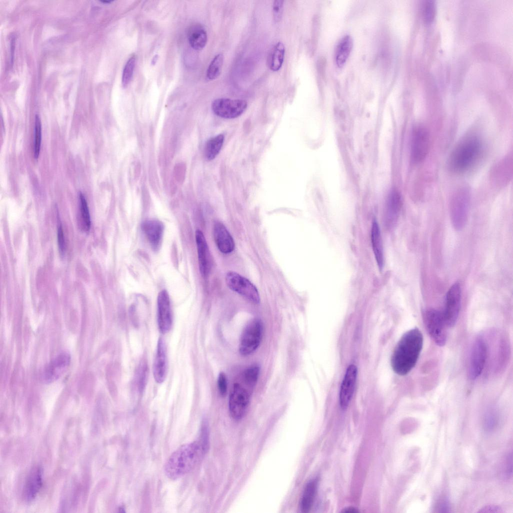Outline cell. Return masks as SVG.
<instances>
[{
	"label": "cell",
	"mask_w": 513,
	"mask_h": 513,
	"mask_svg": "<svg viewBox=\"0 0 513 513\" xmlns=\"http://www.w3.org/2000/svg\"><path fill=\"white\" fill-rule=\"evenodd\" d=\"M423 345V337L417 327L405 332L396 345L391 359V366L398 375L404 376L416 365Z\"/></svg>",
	"instance_id": "6da1fadb"
},
{
	"label": "cell",
	"mask_w": 513,
	"mask_h": 513,
	"mask_svg": "<svg viewBox=\"0 0 513 513\" xmlns=\"http://www.w3.org/2000/svg\"><path fill=\"white\" fill-rule=\"evenodd\" d=\"M206 435L198 441L181 446L169 457L164 466L166 475L171 479L179 478L192 470L207 448Z\"/></svg>",
	"instance_id": "7a4b0ae2"
},
{
	"label": "cell",
	"mask_w": 513,
	"mask_h": 513,
	"mask_svg": "<svg viewBox=\"0 0 513 513\" xmlns=\"http://www.w3.org/2000/svg\"><path fill=\"white\" fill-rule=\"evenodd\" d=\"M483 150L480 138L473 134L461 139L453 149L448 160L452 172L461 174L467 171L477 161Z\"/></svg>",
	"instance_id": "3957f363"
},
{
	"label": "cell",
	"mask_w": 513,
	"mask_h": 513,
	"mask_svg": "<svg viewBox=\"0 0 513 513\" xmlns=\"http://www.w3.org/2000/svg\"><path fill=\"white\" fill-rule=\"evenodd\" d=\"M471 191L466 186L457 189L451 198L450 217L452 225L457 230L462 229L466 221L470 205Z\"/></svg>",
	"instance_id": "277c9868"
},
{
	"label": "cell",
	"mask_w": 513,
	"mask_h": 513,
	"mask_svg": "<svg viewBox=\"0 0 513 513\" xmlns=\"http://www.w3.org/2000/svg\"><path fill=\"white\" fill-rule=\"evenodd\" d=\"M422 319L432 340L438 346H443L447 341V326L442 313L434 309H428L423 311Z\"/></svg>",
	"instance_id": "5b68a950"
},
{
	"label": "cell",
	"mask_w": 513,
	"mask_h": 513,
	"mask_svg": "<svg viewBox=\"0 0 513 513\" xmlns=\"http://www.w3.org/2000/svg\"><path fill=\"white\" fill-rule=\"evenodd\" d=\"M487 342L482 335L476 337L469 352L468 374L471 380H475L482 373L487 358Z\"/></svg>",
	"instance_id": "8992f818"
},
{
	"label": "cell",
	"mask_w": 513,
	"mask_h": 513,
	"mask_svg": "<svg viewBox=\"0 0 513 513\" xmlns=\"http://www.w3.org/2000/svg\"><path fill=\"white\" fill-rule=\"evenodd\" d=\"M252 389L240 382L234 384L229 395L228 406L231 416L235 420L242 418L247 409Z\"/></svg>",
	"instance_id": "52a82bcc"
},
{
	"label": "cell",
	"mask_w": 513,
	"mask_h": 513,
	"mask_svg": "<svg viewBox=\"0 0 513 513\" xmlns=\"http://www.w3.org/2000/svg\"><path fill=\"white\" fill-rule=\"evenodd\" d=\"M263 334V324L259 319L250 320L243 330L239 342V352L243 356L253 353L259 347Z\"/></svg>",
	"instance_id": "ba28073f"
},
{
	"label": "cell",
	"mask_w": 513,
	"mask_h": 513,
	"mask_svg": "<svg viewBox=\"0 0 513 513\" xmlns=\"http://www.w3.org/2000/svg\"><path fill=\"white\" fill-rule=\"evenodd\" d=\"M225 282L232 291L258 304L260 298L255 286L248 279L236 272L230 271L225 275Z\"/></svg>",
	"instance_id": "9c48e42d"
},
{
	"label": "cell",
	"mask_w": 513,
	"mask_h": 513,
	"mask_svg": "<svg viewBox=\"0 0 513 513\" xmlns=\"http://www.w3.org/2000/svg\"><path fill=\"white\" fill-rule=\"evenodd\" d=\"M429 147V137L427 130L418 125L413 129L410 146V158L414 164L421 162L427 156Z\"/></svg>",
	"instance_id": "30bf717a"
},
{
	"label": "cell",
	"mask_w": 513,
	"mask_h": 513,
	"mask_svg": "<svg viewBox=\"0 0 513 513\" xmlns=\"http://www.w3.org/2000/svg\"><path fill=\"white\" fill-rule=\"evenodd\" d=\"M461 306V288L458 283L453 284L446 296L444 309L442 312L447 327H453L458 318Z\"/></svg>",
	"instance_id": "8fae6325"
},
{
	"label": "cell",
	"mask_w": 513,
	"mask_h": 513,
	"mask_svg": "<svg viewBox=\"0 0 513 513\" xmlns=\"http://www.w3.org/2000/svg\"><path fill=\"white\" fill-rule=\"evenodd\" d=\"M247 106V102L244 100L218 98L213 101L211 109L220 117L232 119L242 114Z\"/></svg>",
	"instance_id": "7c38bea8"
},
{
	"label": "cell",
	"mask_w": 513,
	"mask_h": 513,
	"mask_svg": "<svg viewBox=\"0 0 513 513\" xmlns=\"http://www.w3.org/2000/svg\"><path fill=\"white\" fill-rule=\"evenodd\" d=\"M71 360V355L68 352L59 353L44 369L42 375L43 382L49 384L58 380L67 369Z\"/></svg>",
	"instance_id": "4fadbf2b"
},
{
	"label": "cell",
	"mask_w": 513,
	"mask_h": 513,
	"mask_svg": "<svg viewBox=\"0 0 513 513\" xmlns=\"http://www.w3.org/2000/svg\"><path fill=\"white\" fill-rule=\"evenodd\" d=\"M157 303L158 328L162 334H166L170 331L172 324L170 298L166 290L159 292Z\"/></svg>",
	"instance_id": "5bb4252c"
},
{
	"label": "cell",
	"mask_w": 513,
	"mask_h": 513,
	"mask_svg": "<svg viewBox=\"0 0 513 513\" xmlns=\"http://www.w3.org/2000/svg\"><path fill=\"white\" fill-rule=\"evenodd\" d=\"M402 204V197L396 189H391L387 196L384 212L385 225L388 228L393 227L399 217Z\"/></svg>",
	"instance_id": "9a60e30c"
},
{
	"label": "cell",
	"mask_w": 513,
	"mask_h": 513,
	"mask_svg": "<svg viewBox=\"0 0 513 513\" xmlns=\"http://www.w3.org/2000/svg\"><path fill=\"white\" fill-rule=\"evenodd\" d=\"M357 375V367L350 365L346 370L340 388L339 402L342 409L347 408L353 396Z\"/></svg>",
	"instance_id": "2e32d148"
},
{
	"label": "cell",
	"mask_w": 513,
	"mask_h": 513,
	"mask_svg": "<svg viewBox=\"0 0 513 513\" xmlns=\"http://www.w3.org/2000/svg\"><path fill=\"white\" fill-rule=\"evenodd\" d=\"M141 228L151 247L154 250H158L161 244L164 231L162 222L156 219H148L142 222Z\"/></svg>",
	"instance_id": "e0dca14e"
},
{
	"label": "cell",
	"mask_w": 513,
	"mask_h": 513,
	"mask_svg": "<svg viewBox=\"0 0 513 513\" xmlns=\"http://www.w3.org/2000/svg\"><path fill=\"white\" fill-rule=\"evenodd\" d=\"M195 240L199 270L203 276H206L210 270L211 259L206 239L201 230L196 231Z\"/></svg>",
	"instance_id": "ac0fdd59"
},
{
	"label": "cell",
	"mask_w": 513,
	"mask_h": 513,
	"mask_svg": "<svg viewBox=\"0 0 513 513\" xmlns=\"http://www.w3.org/2000/svg\"><path fill=\"white\" fill-rule=\"evenodd\" d=\"M167 359L165 342L159 338L157 345L156 353L153 366V374L155 381L158 383L164 382L166 376Z\"/></svg>",
	"instance_id": "d6986e66"
},
{
	"label": "cell",
	"mask_w": 513,
	"mask_h": 513,
	"mask_svg": "<svg viewBox=\"0 0 513 513\" xmlns=\"http://www.w3.org/2000/svg\"><path fill=\"white\" fill-rule=\"evenodd\" d=\"M213 232L216 245L221 252L226 254L234 250L235 244L233 239L223 223L216 222Z\"/></svg>",
	"instance_id": "ffe728a7"
},
{
	"label": "cell",
	"mask_w": 513,
	"mask_h": 513,
	"mask_svg": "<svg viewBox=\"0 0 513 513\" xmlns=\"http://www.w3.org/2000/svg\"><path fill=\"white\" fill-rule=\"evenodd\" d=\"M43 484V471L37 467L33 469L26 480L24 487V496L27 501L33 500L39 493Z\"/></svg>",
	"instance_id": "44dd1931"
},
{
	"label": "cell",
	"mask_w": 513,
	"mask_h": 513,
	"mask_svg": "<svg viewBox=\"0 0 513 513\" xmlns=\"http://www.w3.org/2000/svg\"><path fill=\"white\" fill-rule=\"evenodd\" d=\"M512 157L508 156L500 160L492 170L493 180L499 185H504L509 181L512 176Z\"/></svg>",
	"instance_id": "7402d4cb"
},
{
	"label": "cell",
	"mask_w": 513,
	"mask_h": 513,
	"mask_svg": "<svg viewBox=\"0 0 513 513\" xmlns=\"http://www.w3.org/2000/svg\"><path fill=\"white\" fill-rule=\"evenodd\" d=\"M371 238L374 256L378 268L381 270L384 266L383 248L380 228L376 220L372 223Z\"/></svg>",
	"instance_id": "603a6c76"
},
{
	"label": "cell",
	"mask_w": 513,
	"mask_h": 513,
	"mask_svg": "<svg viewBox=\"0 0 513 513\" xmlns=\"http://www.w3.org/2000/svg\"><path fill=\"white\" fill-rule=\"evenodd\" d=\"M188 41L194 50H201L206 45L207 36L205 29L199 24L192 26L187 33Z\"/></svg>",
	"instance_id": "cb8c5ba5"
},
{
	"label": "cell",
	"mask_w": 513,
	"mask_h": 513,
	"mask_svg": "<svg viewBox=\"0 0 513 513\" xmlns=\"http://www.w3.org/2000/svg\"><path fill=\"white\" fill-rule=\"evenodd\" d=\"M285 54V47L283 43L279 42L273 47L268 59V67L271 70L277 72L281 68Z\"/></svg>",
	"instance_id": "d4e9b609"
},
{
	"label": "cell",
	"mask_w": 513,
	"mask_h": 513,
	"mask_svg": "<svg viewBox=\"0 0 513 513\" xmlns=\"http://www.w3.org/2000/svg\"><path fill=\"white\" fill-rule=\"evenodd\" d=\"M353 47V40L350 36H345L338 45L335 55L336 64L342 67L345 64Z\"/></svg>",
	"instance_id": "484cf974"
},
{
	"label": "cell",
	"mask_w": 513,
	"mask_h": 513,
	"mask_svg": "<svg viewBox=\"0 0 513 513\" xmlns=\"http://www.w3.org/2000/svg\"><path fill=\"white\" fill-rule=\"evenodd\" d=\"M316 479L310 481L306 485L300 502V508L303 512H308L311 508L317 489Z\"/></svg>",
	"instance_id": "4316f807"
},
{
	"label": "cell",
	"mask_w": 513,
	"mask_h": 513,
	"mask_svg": "<svg viewBox=\"0 0 513 513\" xmlns=\"http://www.w3.org/2000/svg\"><path fill=\"white\" fill-rule=\"evenodd\" d=\"M224 141V136L220 134L210 138L206 143L204 155L208 160L213 159L219 153Z\"/></svg>",
	"instance_id": "83f0119b"
},
{
	"label": "cell",
	"mask_w": 513,
	"mask_h": 513,
	"mask_svg": "<svg viewBox=\"0 0 513 513\" xmlns=\"http://www.w3.org/2000/svg\"><path fill=\"white\" fill-rule=\"evenodd\" d=\"M223 62V56L222 54L216 55L210 62L207 71L206 77L208 79L213 80L220 75Z\"/></svg>",
	"instance_id": "f1b7e54d"
},
{
	"label": "cell",
	"mask_w": 513,
	"mask_h": 513,
	"mask_svg": "<svg viewBox=\"0 0 513 513\" xmlns=\"http://www.w3.org/2000/svg\"><path fill=\"white\" fill-rule=\"evenodd\" d=\"M260 369L259 366L253 365L246 369L241 375V382L253 390L257 382Z\"/></svg>",
	"instance_id": "f546056e"
},
{
	"label": "cell",
	"mask_w": 513,
	"mask_h": 513,
	"mask_svg": "<svg viewBox=\"0 0 513 513\" xmlns=\"http://www.w3.org/2000/svg\"><path fill=\"white\" fill-rule=\"evenodd\" d=\"M79 199L83 228L85 231L88 232L91 228V217L86 198L81 192L79 193Z\"/></svg>",
	"instance_id": "4dcf8cb0"
},
{
	"label": "cell",
	"mask_w": 513,
	"mask_h": 513,
	"mask_svg": "<svg viewBox=\"0 0 513 513\" xmlns=\"http://www.w3.org/2000/svg\"><path fill=\"white\" fill-rule=\"evenodd\" d=\"M42 124L40 117L36 115L35 122V135L34 145V155L35 159H38L41 149L42 142Z\"/></svg>",
	"instance_id": "1f68e13d"
},
{
	"label": "cell",
	"mask_w": 513,
	"mask_h": 513,
	"mask_svg": "<svg viewBox=\"0 0 513 513\" xmlns=\"http://www.w3.org/2000/svg\"><path fill=\"white\" fill-rule=\"evenodd\" d=\"M136 63V58L132 56L127 62L122 74V84L123 87H127L131 81Z\"/></svg>",
	"instance_id": "d6a6232c"
},
{
	"label": "cell",
	"mask_w": 513,
	"mask_h": 513,
	"mask_svg": "<svg viewBox=\"0 0 513 513\" xmlns=\"http://www.w3.org/2000/svg\"><path fill=\"white\" fill-rule=\"evenodd\" d=\"M498 422V416L496 412L492 410L487 411L483 419V428L486 432L492 431L496 427Z\"/></svg>",
	"instance_id": "836d02e7"
},
{
	"label": "cell",
	"mask_w": 513,
	"mask_h": 513,
	"mask_svg": "<svg viewBox=\"0 0 513 513\" xmlns=\"http://www.w3.org/2000/svg\"><path fill=\"white\" fill-rule=\"evenodd\" d=\"M422 15L426 23H431L435 17V5L432 1H425L423 5Z\"/></svg>",
	"instance_id": "e575fe53"
},
{
	"label": "cell",
	"mask_w": 513,
	"mask_h": 513,
	"mask_svg": "<svg viewBox=\"0 0 513 513\" xmlns=\"http://www.w3.org/2000/svg\"><path fill=\"white\" fill-rule=\"evenodd\" d=\"M284 2V1L276 0L273 3V13L274 20L275 23H278L281 20L283 12Z\"/></svg>",
	"instance_id": "d590c367"
},
{
	"label": "cell",
	"mask_w": 513,
	"mask_h": 513,
	"mask_svg": "<svg viewBox=\"0 0 513 513\" xmlns=\"http://www.w3.org/2000/svg\"><path fill=\"white\" fill-rule=\"evenodd\" d=\"M57 238L60 252L61 255H64L66 252V244L64 231L60 220L59 221L58 226Z\"/></svg>",
	"instance_id": "8d00e7d4"
},
{
	"label": "cell",
	"mask_w": 513,
	"mask_h": 513,
	"mask_svg": "<svg viewBox=\"0 0 513 513\" xmlns=\"http://www.w3.org/2000/svg\"><path fill=\"white\" fill-rule=\"evenodd\" d=\"M147 374V366L144 363H142L139 367L137 374V380L138 388L142 390L145 386L146 377Z\"/></svg>",
	"instance_id": "74e56055"
},
{
	"label": "cell",
	"mask_w": 513,
	"mask_h": 513,
	"mask_svg": "<svg viewBox=\"0 0 513 513\" xmlns=\"http://www.w3.org/2000/svg\"><path fill=\"white\" fill-rule=\"evenodd\" d=\"M217 384L220 394L222 396L225 395L227 392V385L226 376L223 372H221L219 374Z\"/></svg>",
	"instance_id": "f35d334b"
},
{
	"label": "cell",
	"mask_w": 513,
	"mask_h": 513,
	"mask_svg": "<svg viewBox=\"0 0 513 513\" xmlns=\"http://www.w3.org/2000/svg\"><path fill=\"white\" fill-rule=\"evenodd\" d=\"M437 512H450V505L447 498H441L437 505Z\"/></svg>",
	"instance_id": "ab89813d"
},
{
	"label": "cell",
	"mask_w": 513,
	"mask_h": 513,
	"mask_svg": "<svg viewBox=\"0 0 513 513\" xmlns=\"http://www.w3.org/2000/svg\"><path fill=\"white\" fill-rule=\"evenodd\" d=\"M512 453H509L506 458L505 462V475L507 477L512 475Z\"/></svg>",
	"instance_id": "60d3db41"
},
{
	"label": "cell",
	"mask_w": 513,
	"mask_h": 513,
	"mask_svg": "<svg viewBox=\"0 0 513 513\" xmlns=\"http://www.w3.org/2000/svg\"><path fill=\"white\" fill-rule=\"evenodd\" d=\"M478 512H501V508L495 505H487L478 511Z\"/></svg>",
	"instance_id": "b9f144b4"
},
{
	"label": "cell",
	"mask_w": 513,
	"mask_h": 513,
	"mask_svg": "<svg viewBox=\"0 0 513 513\" xmlns=\"http://www.w3.org/2000/svg\"><path fill=\"white\" fill-rule=\"evenodd\" d=\"M15 49V39L13 37L11 40V64H13Z\"/></svg>",
	"instance_id": "7bdbcfd3"
},
{
	"label": "cell",
	"mask_w": 513,
	"mask_h": 513,
	"mask_svg": "<svg viewBox=\"0 0 513 513\" xmlns=\"http://www.w3.org/2000/svg\"><path fill=\"white\" fill-rule=\"evenodd\" d=\"M101 2L104 3H111L112 1H101Z\"/></svg>",
	"instance_id": "ee69618b"
}]
</instances>
